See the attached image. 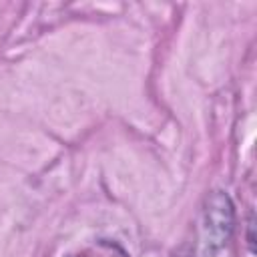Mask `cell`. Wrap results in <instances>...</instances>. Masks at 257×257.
<instances>
[{
    "mask_svg": "<svg viewBox=\"0 0 257 257\" xmlns=\"http://www.w3.org/2000/svg\"><path fill=\"white\" fill-rule=\"evenodd\" d=\"M233 223L235 211L229 195L223 191L209 193L197 215L193 239L185 241L181 257H215L227 245L233 233Z\"/></svg>",
    "mask_w": 257,
    "mask_h": 257,
    "instance_id": "6da1fadb",
    "label": "cell"
}]
</instances>
